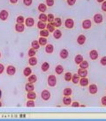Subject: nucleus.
<instances>
[{"label": "nucleus", "instance_id": "4", "mask_svg": "<svg viewBox=\"0 0 106 121\" xmlns=\"http://www.w3.org/2000/svg\"><path fill=\"white\" fill-rule=\"evenodd\" d=\"M78 74L80 76V77L81 78H85L86 77L88 74V71L87 70V69H82V68H80L78 70Z\"/></svg>", "mask_w": 106, "mask_h": 121}, {"label": "nucleus", "instance_id": "42", "mask_svg": "<svg viewBox=\"0 0 106 121\" xmlns=\"http://www.w3.org/2000/svg\"><path fill=\"white\" fill-rule=\"evenodd\" d=\"M54 19H55V17H54V15L53 14L49 13L47 15V21H49V22H53Z\"/></svg>", "mask_w": 106, "mask_h": 121}, {"label": "nucleus", "instance_id": "1", "mask_svg": "<svg viewBox=\"0 0 106 121\" xmlns=\"http://www.w3.org/2000/svg\"><path fill=\"white\" fill-rule=\"evenodd\" d=\"M47 83L50 87H53L57 85V78L55 75H50L47 79Z\"/></svg>", "mask_w": 106, "mask_h": 121}, {"label": "nucleus", "instance_id": "27", "mask_svg": "<svg viewBox=\"0 0 106 121\" xmlns=\"http://www.w3.org/2000/svg\"><path fill=\"white\" fill-rule=\"evenodd\" d=\"M32 73V69L30 67H26L23 71V74L26 77H29Z\"/></svg>", "mask_w": 106, "mask_h": 121}, {"label": "nucleus", "instance_id": "40", "mask_svg": "<svg viewBox=\"0 0 106 121\" xmlns=\"http://www.w3.org/2000/svg\"><path fill=\"white\" fill-rule=\"evenodd\" d=\"M35 105V102L33 101V100H31V99L28 100L26 103V106L27 107H34Z\"/></svg>", "mask_w": 106, "mask_h": 121}, {"label": "nucleus", "instance_id": "33", "mask_svg": "<svg viewBox=\"0 0 106 121\" xmlns=\"http://www.w3.org/2000/svg\"><path fill=\"white\" fill-rule=\"evenodd\" d=\"M31 45H32V48H34V49L35 50L39 49L40 47V44H39L38 41H36V40H34V41H33L32 42V43H31Z\"/></svg>", "mask_w": 106, "mask_h": 121}, {"label": "nucleus", "instance_id": "2", "mask_svg": "<svg viewBox=\"0 0 106 121\" xmlns=\"http://www.w3.org/2000/svg\"><path fill=\"white\" fill-rule=\"evenodd\" d=\"M41 97L43 100L47 101V100H49L51 97V94L49 92V91L47 90H44L42 91L41 93Z\"/></svg>", "mask_w": 106, "mask_h": 121}, {"label": "nucleus", "instance_id": "11", "mask_svg": "<svg viewBox=\"0 0 106 121\" xmlns=\"http://www.w3.org/2000/svg\"><path fill=\"white\" fill-rule=\"evenodd\" d=\"M90 58L92 60H96L98 58V53L96 50H92L89 53Z\"/></svg>", "mask_w": 106, "mask_h": 121}, {"label": "nucleus", "instance_id": "55", "mask_svg": "<svg viewBox=\"0 0 106 121\" xmlns=\"http://www.w3.org/2000/svg\"><path fill=\"white\" fill-rule=\"evenodd\" d=\"M2 107V103L0 102V107Z\"/></svg>", "mask_w": 106, "mask_h": 121}, {"label": "nucleus", "instance_id": "44", "mask_svg": "<svg viewBox=\"0 0 106 121\" xmlns=\"http://www.w3.org/2000/svg\"><path fill=\"white\" fill-rule=\"evenodd\" d=\"M23 3L26 6H30L32 3V0H23Z\"/></svg>", "mask_w": 106, "mask_h": 121}, {"label": "nucleus", "instance_id": "13", "mask_svg": "<svg viewBox=\"0 0 106 121\" xmlns=\"http://www.w3.org/2000/svg\"><path fill=\"white\" fill-rule=\"evenodd\" d=\"M46 27H47V30H48L49 32H50V33H53V32L55 30V27H56L53 22L48 23L47 24V26H46Z\"/></svg>", "mask_w": 106, "mask_h": 121}, {"label": "nucleus", "instance_id": "30", "mask_svg": "<svg viewBox=\"0 0 106 121\" xmlns=\"http://www.w3.org/2000/svg\"><path fill=\"white\" fill-rule=\"evenodd\" d=\"M49 68H50V65L47 62H44L41 65V70L42 71L44 72H47V70L49 69Z\"/></svg>", "mask_w": 106, "mask_h": 121}, {"label": "nucleus", "instance_id": "35", "mask_svg": "<svg viewBox=\"0 0 106 121\" xmlns=\"http://www.w3.org/2000/svg\"><path fill=\"white\" fill-rule=\"evenodd\" d=\"M38 28L39 29H41V30H43V29H45L46 27V26L47 24L45 23V22H43V21H39L38 22Z\"/></svg>", "mask_w": 106, "mask_h": 121}, {"label": "nucleus", "instance_id": "5", "mask_svg": "<svg viewBox=\"0 0 106 121\" xmlns=\"http://www.w3.org/2000/svg\"><path fill=\"white\" fill-rule=\"evenodd\" d=\"M82 26H83V29H85V30L90 29V27H92V22L90 19H85L82 23Z\"/></svg>", "mask_w": 106, "mask_h": 121}, {"label": "nucleus", "instance_id": "23", "mask_svg": "<svg viewBox=\"0 0 106 121\" xmlns=\"http://www.w3.org/2000/svg\"><path fill=\"white\" fill-rule=\"evenodd\" d=\"M37 81V77L35 74H32V75H30L28 78V81L29 82L32 83V84H34Z\"/></svg>", "mask_w": 106, "mask_h": 121}, {"label": "nucleus", "instance_id": "28", "mask_svg": "<svg viewBox=\"0 0 106 121\" xmlns=\"http://www.w3.org/2000/svg\"><path fill=\"white\" fill-rule=\"evenodd\" d=\"M38 9L39 11L40 12H41V13H44L46 11V10H47V6H46V5H45L44 4L41 3V4H39Z\"/></svg>", "mask_w": 106, "mask_h": 121}, {"label": "nucleus", "instance_id": "48", "mask_svg": "<svg viewBox=\"0 0 106 121\" xmlns=\"http://www.w3.org/2000/svg\"><path fill=\"white\" fill-rule=\"evenodd\" d=\"M101 104L102 105L106 106V96H103L101 98Z\"/></svg>", "mask_w": 106, "mask_h": 121}, {"label": "nucleus", "instance_id": "31", "mask_svg": "<svg viewBox=\"0 0 106 121\" xmlns=\"http://www.w3.org/2000/svg\"><path fill=\"white\" fill-rule=\"evenodd\" d=\"M40 35L42 37H47L49 35V32L47 30V29H43L40 31Z\"/></svg>", "mask_w": 106, "mask_h": 121}, {"label": "nucleus", "instance_id": "20", "mask_svg": "<svg viewBox=\"0 0 106 121\" xmlns=\"http://www.w3.org/2000/svg\"><path fill=\"white\" fill-rule=\"evenodd\" d=\"M80 84L83 87H85L87 86L88 84V79L86 78H82L80 79Z\"/></svg>", "mask_w": 106, "mask_h": 121}, {"label": "nucleus", "instance_id": "51", "mask_svg": "<svg viewBox=\"0 0 106 121\" xmlns=\"http://www.w3.org/2000/svg\"><path fill=\"white\" fill-rule=\"evenodd\" d=\"M10 2L12 4H16L18 2V0H10Z\"/></svg>", "mask_w": 106, "mask_h": 121}, {"label": "nucleus", "instance_id": "8", "mask_svg": "<svg viewBox=\"0 0 106 121\" xmlns=\"http://www.w3.org/2000/svg\"><path fill=\"white\" fill-rule=\"evenodd\" d=\"M9 17V13L6 10H2L0 12V19L2 21H6Z\"/></svg>", "mask_w": 106, "mask_h": 121}, {"label": "nucleus", "instance_id": "6", "mask_svg": "<svg viewBox=\"0 0 106 121\" xmlns=\"http://www.w3.org/2000/svg\"><path fill=\"white\" fill-rule=\"evenodd\" d=\"M7 74L10 76H13L16 73V68L13 65H9L6 69Z\"/></svg>", "mask_w": 106, "mask_h": 121}, {"label": "nucleus", "instance_id": "49", "mask_svg": "<svg viewBox=\"0 0 106 121\" xmlns=\"http://www.w3.org/2000/svg\"><path fill=\"white\" fill-rule=\"evenodd\" d=\"M4 69H5V67H4V65L0 64V74H2L4 72Z\"/></svg>", "mask_w": 106, "mask_h": 121}, {"label": "nucleus", "instance_id": "50", "mask_svg": "<svg viewBox=\"0 0 106 121\" xmlns=\"http://www.w3.org/2000/svg\"><path fill=\"white\" fill-rule=\"evenodd\" d=\"M80 106V103L78 102H73L72 104V107H79Z\"/></svg>", "mask_w": 106, "mask_h": 121}, {"label": "nucleus", "instance_id": "3", "mask_svg": "<svg viewBox=\"0 0 106 121\" xmlns=\"http://www.w3.org/2000/svg\"><path fill=\"white\" fill-rule=\"evenodd\" d=\"M74 21L71 18H68L65 21V26L67 29H72L74 27Z\"/></svg>", "mask_w": 106, "mask_h": 121}, {"label": "nucleus", "instance_id": "52", "mask_svg": "<svg viewBox=\"0 0 106 121\" xmlns=\"http://www.w3.org/2000/svg\"><path fill=\"white\" fill-rule=\"evenodd\" d=\"M105 0H97V1L98 2V3H102V2L104 1Z\"/></svg>", "mask_w": 106, "mask_h": 121}, {"label": "nucleus", "instance_id": "34", "mask_svg": "<svg viewBox=\"0 0 106 121\" xmlns=\"http://www.w3.org/2000/svg\"><path fill=\"white\" fill-rule=\"evenodd\" d=\"M53 22L55 24L56 27H59L61 26V24H62L61 19L59 18H56L55 19H54Z\"/></svg>", "mask_w": 106, "mask_h": 121}, {"label": "nucleus", "instance_id": "32", "mask_svg": "<svg viewBox=\"0 0 106 121\" xmlns=\"http://www.w3.org/2000/svg\"><path fill=\"white\" fill-rule=\"evenodd\" d=\"M38 43L40 44V45H42V46H44L47 44V39L45 38V37H40L39 38V41H38Z\"/></svg>", "mask_w": 106, "mask_h": 121}, {"label": "nucleus", "instance_id": "45", "mask_svg": "<svg viewBox=\"0 0 106 121\" xmlns=\"http://www.w3.org/2000/svg\"><path fill=\"white\" fill-rule=\"evenodd\" d=\"M100 63L102 65H106V56H104L102 57L100 60Z\"/></svg>", "mask_w": 106, "mask_h": 121}, {"label": "nucleus", "instance_id": "56", "mask_svg": "<svg viewBox=\"0 0 106 121\" xmlns=\"http://www.w3.org/2000/svg\"><path fill=\"white\" fill-rule=\"evenodd\" d=\"M1 52H0V58H1Z\"/></svg>", "mask_w": 106, "mask_h": 121}, {"label": "nucleus", "instance_id": "26", "mask_svg": "<svg viewBox=\"0 0 106 121\" xmlns=\"http://www.w3.org/2000/svg\"><path fill=\"white\" fill-rule=\"evenodd\" d=\"M80 79V76L78 75V74H74L73 76H72V82L75 84H77L79 82Z\"/></svg>", "mask_w": 106, "mask_h": 121}, {"label": "nucleus", "instance_id": "37", "mask_svg": "<svg viewBox=\"0 0 106 121\" xmlns=\"http://www.w3.org/2000/svg\"><path fill=\"white\" fill-rule=\"evenodd\" d=\"M88 66H89V64H88L87 60H83V62L80 64V68H82V69H87L88 67Z\"/></svg>", "mask_w": 106, "mask_h": 121}, {"label": "nucleus", "instance_id": "14", "mask_svg": "<svg viewBox=\"0 0 106 121\" xmlns=\"http://www.w3.org/2000/svg\"><path fill=\"white\" fill-rule=\"evenodd\" d=\"M86 41V37L84 35H80L77 38V43L80 45H83Z\"/></svg>", "mask_w": 106, "mask_h": 121}, {"label": "nucleus", "instance_id": "22", "mask_svg": "<svg viewBox=\"0 0 106 121\" xmlns=\"http://www.w3.org/2000/svg\"><path fill=\"white\" fill-rule=\"evenodd\" d=\"M38 60L36 58L33 56V57H30V58L29 59V64L32 65V66H35L37 64Z\"/></svg>", "mask_w": 106, "mask_h": 121}, {"label": "nucleus", "instance_id": "9", "mask_svg": "<svg viewBox=\"0 0 106 121\" xmlns=\"http://www.w3.org/2000/svg\"><path fill=\"white\" fill-rule=\"evenodd\" d=\"M88 90L90 93L95 95L98 92V87L96 84H91L88 87Z\"/></svg>", "mask_w": 106, "mask_h": 121}, {"label": "nucleus", "instance_id": "47", "mask_svg": "<svg viewBox=\"0 0 106 121\" xmlns=\"http://www.w3.org/2000/svg\"><path fill=\"white\" fill-rule=\"evenodd\" d=\"M101 9L104 12H106V1L102 2V6H101Z\"/></svg>", "mask_w": 106, "mask_h": 121}, {"label": "nucleus", "instance_id": "7", "mask_svg": "<svg viewBox=\"0 0 106 121\" xmlns=\"http://www.w3.org/2000/svg\"><path fill=\"white\" fill-rule=\"evenodd\" d=\"M93 20L95 23L100 24L103 21V17H102V15H101L99 13H97L94 15Z\"/></svg>", "mask_w": 106, "mask_h": 121}, {"label": "nucleus", "instance_id": "25", "mask_svg": "<svg viewBox=\"0 0 106 121\" xmlns=\"http://www.w3.org/2000/svg\"><path fill=\"white\" fill-rule=\"evenodd\" d=\"M36 93L33 92V91H29V92H28L27 95V98L29 99H31V100H34V99H36Z\"/></svg>", "mask_w": 106, "mask_h": 121}, {"label": "nucleus", "instance_id": "53", "mask_svg": "<svg viewBox=\"0 0 106 121\" xmlns=\"http://www.w3.org/2000/svg\"><path fill=\"white\" fill-rule=\"evenodd\" d=\"M1 96H2V91L0 90V99L1 98Z\"/></svg>", "mask_w": 106, "mask_h": 121}, {"label": "nucleus", "instance_id": "10", "mask_svg": "<svg viewBox=\"0 0 106 121\" xmlns=\"http://www.w3.org/2000/svg\"><path fill=\"white\" fill-rule=\"evenodd\" d=\"M15 30H16L17 32L21 33V32H23L24 31L25 26L23 24L17 23V24L15 25Z\"/></svg>", "mask_w": 106, "mask_h": 121}, {"label": "nucleus", "instance_id": "41", "mask_svg": "<svg viewBox=\"0 0 106 121\" xmlns=\"http://www.w3.org/2000/svg\"><path fill=\"white\" fill-rule=\"evenodd\" d=\"M24 22V18L22 16H19L17 18V22L18 24H23Z\"/></svg>", "mask_w": 106, "mask_h": 121}, {"label": "nucleus", "instance_id": "21", "mask_svg": "<svg viewBox=\"0 0 106 121\" xmlns=\"http://www.w3.org/2000/svg\"><path fill=\"white\" fill-rule=\"evenodd\" d=\"M62 102H63V104L65 105H69L71 104L72 99L69 96H64V97L62 99Z\"/></svg>", "mask_w": 106, "mask_h": 121}, {"label": "nucleus", "instance_id": "24", "mask_svg": "<svg viewBox=\"0 0 106 121\" xmlns=\"http://www.w3.org/2000/svg\"><path fill=\"white\" fill-rule=\"evenodd\" d=\"M64 72V68L61 65H58L55 67V72L58 74H61Z\"/></svg>", "mask_w": 106, "mask_h": 121}, {"label": "nucleus", "instance_id": "46", "mask_svg": "<svg viewBox=\"0 0 106 121\" xmlns=\"http://www.w3.org/2000/svg\"><path fill=\"white\" fill-rule=\"evenodd\" d=\"M76 0H67V4H69V6H73L75 4Z\"/></svg>", "mask_w": 106, "mask_h": 121}, {"label": "nucleus", "instance_id": "16", "mask_svg": "<svg viewBox=\"0 0 106 121\" xmlns=\"http://www.w3.org/2000/svg\"><path fill=\"white\" fill-rule=\"evenodd\" d=\"M25 22H26V25L27 27H32L34 26L35 24L34 19L32 18H27L26 19Z\"/></svg>", "mask_w": 106, "mask_h": 121}, {"label": "nucleus", "instance_id": "19", "mask_svg": "<svg viewBox=\"0 0 106 121\" xmlns=\"http://www.w3.org/2000/svg\"><path fill=\"white\" fill-rule=\"evenodd\" d=\"M53 37L55 38V39H59L61 38L62 36V33L61 32V30H59V29H57V30H55V31L53 32Z\"/></svg>", "mask_w": 106, "mask_h": 121}, {"label": "nucleus", "instance_id": "29", "mask_svg": "<svg viewBox=\"0 0 106 121\" xmlns=\"http://www.w3.org/2000/svg\"><path fill=\"white\" fill-rule=\"evenodd\" d=\"M72 93V90L70 88H66L63 90V95L66 96H70Z\"/></svg>", "mask_w": 106, "mask_h": 121}, {"label": "nucleus", "instance_id": "54", "mask_svg": "<svg viewBox=\"0 0 106 121\" xmlns=\"http://www.w3.org/2000/svg\"><path fill=\"white\" fill-rule=\"evenodd\" d=\"M80 107H85V105H80Z\"/></svg>", "mask_w": 106, "mask_h": 121}, {"label": "nucleus", "instance_id": "17", "mask_svg": "<svg viewBox=\"0 0 106 121\" xmlns=\"http://www.w3.org/2000/svg\"><path fill=\"white\" fill-rule=\"evenodd\" d=\"M54 47L52 44H47L45 48V51L47 53H52L53 52Z\"/></svg>", "mask_w": 106, "mask_h": 121}, {"label": "nucleus", "instance_id": "36", "mask_svg": "<svg viewBox=\"0 0 106 121\" xmlns=\"http://www.w3.org/2000/svg\"><path fill=\"white\" fill-rule=\"evenodd\" d=\"M72 74L70 72H67L66 74H64V79L66 81H70L72 80Z\"/></svg>", "mask_w": 106, "mask_h": 121}, {"label": "nucleus", "instance_id": "39", "mask_svg": "<svg viewBox=\"0 0 106 121\" xmlns=\"http://www.w3.org/2000/svg\"><path fill=\"white\" fill-rule=\"evenodd\" d=\"M36 55V51H35V49L32 48H30L28 52V55H29V57H33L35 55Z\"/></svg>", "mask_w": 106, "mask_h": 121}, {"label": "nucleus", "instance_id": "43", "mask_svg": "<svg viewBox=\"0 0 106 121\" xmlns=\"http://www.w3.org/2000/svg\"><path fill=\"white\" fill-rule=\"evenodd\" d=\"M46 3L49 7H52L54 5V0H46Z\"/></svg>", "mask_w": 106, "mask_h": 121}, {"label": "nucleus", "instance_id": "18", "mask_svg": "<svg viewBox=\"0 0 106 121\" xmlns=\"http://www.w3.org/2000/svg\"><path fill=\"white\" fill-rule=\"evenodd\" d=\"M84 60L83 56L81 55H77L75 58V62L76 64L80 65Z\"/></svg>", "mask_w": 106, "mask_h": 121}, {"label": "nucleus", "instance_id": "38", "mask_svg": "<svg viewBox=\"0 0 106 121\" xmlns=\"http://www.w3.org/2000/svg\"><path fill=\"white\" fill-rule=\"evenodd\" d=\"M39 19H40V21H43V22H46L47 21V15H45V14L43 13H42L39 16Z\"/></svg>", "mask_w": 106, "mask_h": 121}, {"label": "nucleus", "instance_id": "12", "mask_svg": "<svg viewBox=\"0 0 106 121\" xmlns=\"http://www.w3.org/2000/svg\"><path fill=\"white\" fill-rule=\"evenodd\" d=\"M59 56L62 59H66L69 56V52H68L67 50L64 48V49L61 50V51L60 52Z\"/></svg>", "mask_w": 106, "mask_h": 121}, {"label": "nucleus", "instance_id": "15", "mask_svg": "<svg viewBox=\"0 0 106 121\" xmlns=\"http://www.w3.org/2000/svg\"><path fill=\"white\" fill-rule=\"evenodd\" d=\"M34 85L33 84H32V83L29 82L27 83L25 85V90L27 92H29V91H32L34 90Z\"/></svg>", "mask_w": 106, "mask_h": 121}]
</instances>
